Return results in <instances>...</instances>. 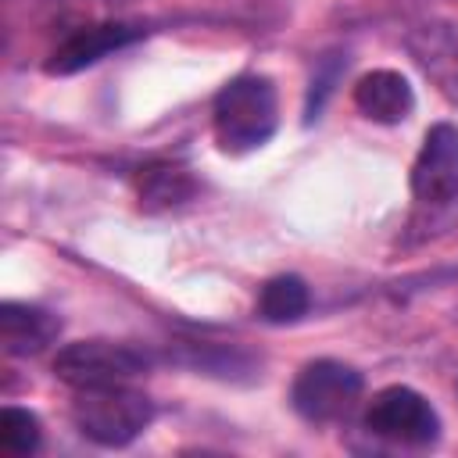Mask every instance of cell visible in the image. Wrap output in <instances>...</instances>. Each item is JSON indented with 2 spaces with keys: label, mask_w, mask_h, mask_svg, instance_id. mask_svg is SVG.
Listing matches in <instances>:
<instances>
[{
  "label": "cell",
  "mask_w": 458,
  "mask_h": 458,
  "mask_svg": "<svg viewBox=\"0 0 458 458\" xmlns=\"http://www.w3.org/2000/svg\"><path fill=\"white\" fill-rule=\"evenodd\" d=\"M57 336H61V318L50 315L47 308L21 304V301H4L0 304V344L11 358L39 354Z\"/></svg>",
  "instance_id": "9"
},
{
  "label": "cell",
  "mask_w": 458,
  "mask_h": 458,
  "mask_svg": "<svg viewBox=\"0 0 458 458\" xmlns=\"http://www.w3.org/2000/svg\"><path fill=\"white\" fill-rule=\"evenodd\" d=\"M361 390H365V376L354 365L336 358H315L297 372L290 386V404L304 422L326 426L347 419L361 401Z\"/></svg>",
  "instance_id": "3"
},
{
  "label": "cell",
  "mask_w": 458,
  "mask_h": 458,
  "mask_svg": "<svg viewBox=\"0 0 458 458\" xmlns=\"http://www.w3.org/2000/svg\"><path fill=\"white\" fill-rule=\"evenodd\" d=\"M365 429L401 447H433L440 440V415L419 390L383 386L365 408Z\"/></svg>",
  "instance_id": "5"
},
{
  "label": "cell",
  "mask_w": 458,
  "mask_h": 458,
  "mask_svg": "<svg viewBox=\"0 0 458 458\" xmlns=\"http://www.w3.org/2000/svg\"><path fill=\"white\" fill-rule=\"evenodd\" d=\"M72 422L97 447H125L154 422V401L129 383L79 386L72 397Z\"/></svg>",
  "instance_id": "2"
},
{
  "label": "cell",
  "mask_w": 458,
  "mask_h": 458,
  "mask_svg": "<svg viewBox=\"0 0 458 458\" xmlns=\"http://www.w3.org/2000/svg\"><path fill=\"white\" fill-rule=\"evenodd\" d=\"M411 193L422 204H447L458 197V125L437 122L426 129L411 161Z\"/></svg>",
  "instance_id": "6"
},
{
  "label": "cell",
  "mask_w": 458,
  "mask_h": 458,
  "mask_svg": "<svg viewBox=\"0 0 458 458\" xmlns=\"http://www.w3.org/2000/svg\"><path fill=\"white\" fill-rule=\"evenodd\" d=\"M197 190L193 175L175 161H150L136 175V197L143 211H168L190 200Z\"/></svg>",
  "instance_id": "10"
},
{
  "label": "cell",
  "mask_w": 458,
  "mask_h": 458,
  "mask_svg": "<svg viewBox=\"0 0 458 458\" xmlns=\"http://www.w3.org/2000/svg\"><path fill=\"white\" fill-rule=\"evenodd\" d=\"M311 308V290L301 276H272L258 293V318L268 326H290L301 322Z\"/></svg>",
  "instance_id": "11"
},
{
  "label": "cell",
  "mask_w": 458,
  "mask_h": 458,
  "mask_svg": "<svg viewBox=\"0 0 458 458\" xmlns=\"http://www.w3.org/2000/svg\"><path fill=\"white\" fill-rule=\"evenodd\" d=\"M43 440V422L36 411L29 408H14L7 404L0 411V447L4 454H32Z\"/></svg>",
  "instance_id": "12"
},
{
  "label": "cell",
  "mask_w": 458,
  "mask_h": 458,
  "mask_svg": "<svg viewBox=\"0 0 458 458\" xmlns=\"http://www.w3.org/2000/svg\"><path fill=\"white\" fill-rule=\"evenodd\" d=\"M215 143L222 154H250L279 129V97L268 75L243 72L229 79L211 104Z\"/></svg>",
  "instance_id": "1"
},
{
  "label": "cell",
  "mask_w": 458,
  "mask_h": 458,
  "mask_svg": "<svg viewBox=\"0 0 458 458\" xmlns=\"http://www.w3.org/2000/svg\"><path fill=\"white\" fill-rule=\"evenodd\" d=\"M150 365V358L129 344H114V340H75L64 344L54 354V376L61 383H68L72 390L79 386H107V383H132L136 376H143Z\"/></svg>",
  "instance_id": "4"
},
{
  "label": "cell",
  "mask_w": 458,
  "mask_h": 458,
  "mask_svg": "<svg viewBox=\"0 0 458 458\" xmlns=\"http://www.w3.org/2000/svg\"><path fill=\"white\" fill-rule=\"evenodd\" d=\"M354 107L379 125H397L415 111V89L411 82L394 68L365 72L354 82Z\"/></svg>",
  "instance_id": "8"
},
{
  "label": "cell",
  "mask_w": 458,
  "mask_h": 458,
  "mask_svg": "<svg viewBox=\"0 0 458 458\" xmlns=\"http://www.w3.org/2000/svg\"><path fill=\"white\" fill-rule=\"evenodd\" d=\"M143 36L140 25H118V21H104V25H86L79 32H72L64 43L54 47V54L47 57V75H75L89 64H97L100 57L136 43Z\"/></svg>",
  "instance_id": "7"
}]
</instances>
